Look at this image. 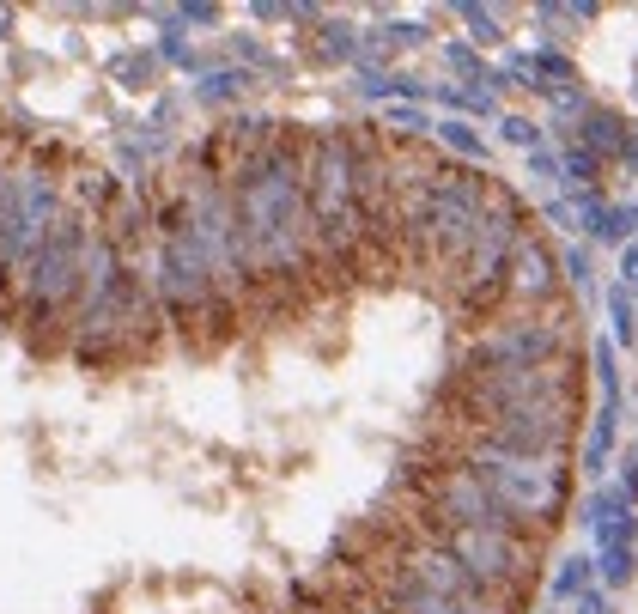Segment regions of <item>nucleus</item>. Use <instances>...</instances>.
<instances>
[{"instance_id": "12", "label": "nucleus", "mask_w": 638, "mask_h": 614, "mask_svg": "<svg viewBox=\"0 0 638 614\" xmlns=\"http://www.w3.org/2000/svg\"><path fill=\"white\" fill-rule=\"evenodd\" d=\"M553 256L535 244V238H523L517 244V256H511V292L517 298H529V304H541V298H553Z\"/></svg>"}, {"instance_id": "16", "label": "nucleus", "mask_w": 638, "mask_h": 614, "mask_svg": "<svg viewBox=\"0 0 638 614\" xmlns=\"http://www.w3.org/2000/svg\"><path fill=\"white\" fill-rule=\"evenodd\" d=\"M244 92H250V73L244 67H219V73H207V80L195 86L201 104H231V98H244Z\"/></svg>"}, {"instance_id": "20", "label": "nucleus", "mask_w": 638, "mask_h": 614, "mask_svg": "<svg viewBox=\"0 0 638 614\" xmlns=\"http://www.w3.org/2000/svg\"><path fill=\"white\" fill-rule=\"evenodd\" d=\"M462 25H468V37H474V43H499V37H505L493 7H462Z\"/></svg>"}, {"instance_id": "27", "label": "nucleus", "mask_w": 638, "mask_h": 614, "mask_svg": "<svg viewBox=\"0 0 638 614\" xmlns=\"http://www.w3.org/2000/svg\"><path fill=\"white\" fill-rule=\"evenodd\" d=\"M444 61H450L456 73H468V80H493V73L481 67V55H474V49H462V43H450V49H444Z\"/></svg>"}, {"instance_id": "28", "label": "nucleus", "mask_w": 638, "mask_h": 614, "mask_svg": "<svg viewBox=\"0 0 638 614\" xmlns=\"http://www.w3.org/2000/svg\"><path fill=\"white\" fill-rule=\"evenodd\" d=\"M171 19H177V25H213V19H219V7H207V0H201V7H177Z\"/></svg>"}, {"instance_id": "29", "label": "nucleus", "mask_w": 638, "mask_h": 614, "mask_svg": "<svg viewBox=\"0 0 638 614\" xmlns=\"http://www.w3.org/2000/svg\"><path fill=\"white\" fill-rule=\"evenodd\" d=\"M566 274H572L578 286H590V250H572V256H566Z\"/></svg>"}, {"instance_id": "24", "label": "nucleus", "mask_w": 638, "mask_h": 614, "mask_svg": "<svg viewBox=\"0 0 638 614\" xmlns=\"http://www.w3.org/2000/svg\"><path fill=\"white\" fill-rule=\"evenodd\" d=\"M383 122H389L395 134H432V122H426L414 104H389V116H383Z\"/></svg>"}, {"instance_id": "1", "label": "nucleus", "mask_w": 638, "mask_h": 614, "mask_svg": "<svg viewBox=\"0 0 638 614\" xmlns=\"http://www.w3.org/2000/svg\"><path fill=\"white\" fill-rule=\"evenodd\" d=\"M225 183L237 238L250 256V280H298L316 256L310 238V213H304V140L268 134L256 146L237 152V165Z\"/></svg>"}, {"instance_id": "33", "label": "nucleus", "mask_w": 638, "mask_h": 614, "mask_svg": "<svg viewBox=\"0 0 638 614\" xmlns=\"http://www.w3.org/2000/svg\"><path fill=\"white\" fill-rule=\"evenodd\" d=\"M7 25H13V13H0V37H7Z\"/></svg>"}, {"instance_id": "9", "label": "nucleus", "mask_w": 638, "mask_h": 614, "mask_svg": "<svg viewBox=\"0 0 638 614\" xmlns=\"http://www.w3.org/2000/svg\"><path fill=\"white\" fill-rule=\"evenodd\" d=\"M541 365H560V329H553V323H499L481 347L468 353L462 377H481V371H541Z\"/></svg>"}, {"instance_id": "22", "label": "nucleus", "mask_w": 638, "mask_h": 614, "mask_svg": "<svg viewBox=\"0 0 638 614\" xmlns=\"http://www.w3.org/2000/svg\"><path fill=\"white\" fill-rule=\"evenodd\" d=\"M499 134H505L511 146H523V152H541V122H529V116H505Z\"/></svg>"}, {"instance_id": "6", "label": "nucleus", "mask_w": 638, "mask_h": 614, "mask_svg": "<svg viewBox=\"0 0 638 614\" xmlns=\"http://www.w3.org/2000/svg\"><path fill=\"white\" fill-rule=\"evenodd\" d=\"M61 213H67V201L49 171H37V165L13 171V201H7V219H0V286L25 274V262L37 256V244L49 238V225Z\"/></svg>"}, {"instance_id": "17", "label": "nucleus", "mask_w": 638, "mask_h": 614, "mask_svg": "<svg viewBox=\"0 0 638 614\" xmlns=\"http://www.w3.org/2000/svg\"><path fill=\"white\" fill-rule=\"evenodd\" d=\"M608 317H614V341H626V347H632V341H638V304H632V292H626V286H614V292H608Z\"/></svg>"}, {"instance_id": "26", "label": "nucleus", "mask_w": 638, "mask_h": 614, "mask_svg": "<svg viewBox=\"0 0 638 614\" xmlns=\"http://www.w3.org/2000/svg\"><path fill=\"white\" fill-rule=\"evenodd\" d=\"M596 377H602V402H620V371H614V347H596Z\"/></svg>"}, {"instance_id": "23", "label": "nucleus", "mask_w": 638, "mask_h": 614, "mask_svg": "<svg viewBox=\"0 0 638 614\" xmlns=\"http://www.w3.org/2000/svg\"><path fill=\"white\" fill-rule=\"evenodd\" d=\"M596 572H602V584H632V548H608L596 560Z\"/></svg>"}, {"instance_id": "7", "label": "nucleus", "mask_w": 638, "mask_h": 614, "mask_svg": "<svg viewBox=\"0 0 638 614\" xmlns=\"http://www.w3.org/2000/svg\"><path fill=\"white\" fill-rule=\"evenodd\" d=\"M481 444L505 456H529V463H566L572 450V402H529L481 420Z\"/></svg>"}, {"instance_id": "19", "label": "nucleus", "mask_w": 638, "mask_h": 614, "mask_svg": "<svg viewBox=\"0 0 638 614\" xmlns=\"http://www.w3.org/2000/svg\"><path fill=\"white\" fill-rule=\"evenodd\" d=\"M116 73H122V86H128V92H146V86L158 80V61H152V55H122Z\"/></svg>"}, {"instance_id": "3", "label": "nucleus", "mask_w": 638, "mask_h": 614, "mask_svg": "<svg viewBox=\"0 0 638 614\" xmlns=\"http://www.w3.org/2000/svg\"><path fill=\"white\" fill-rule=\"evenodd\" d=\"M86 250H92V219L61 213L49 225V238L37 244V256L25 262V274L13 280L25 323H73V304L86 292Z\"/></svg>"}, {"instance_id": "15", "label": "nucleus", "mask_w": 638, "mask_h": 614, "mask_svg": "<svg viewBox=\"0 0 638 614\" xmlns=\"http://www.w3.org/2000/svg\"><path fill=\"white\" fill-rule=\"evenodd\" d=\"M450 152H462V159L468 165H487V140H481V128H474V122H462V116H450V122H438L432 128Z\"/></svg>"}, {"instance_id": "25", "label": "nucleus", "mask_w": 638, "mask_h": 614, "mask_svg": "<svg viewBox=\"0 0 638 614\" xmlns=\"http://www.w3.org/2000/svg\"><path fill=\"white\" fill-rule=\"evenodd\" d=\"M566 177H572V195L596 183V159H590V152H584V146H572V152H566Z\"/></svg>"}, {"instance_id": "21", "label": "nucleus", "mask_w": 638, "mask_h": 614, "mask_svg": "<svg viewBox=\"0 0 638 614\" xmlns=\"http://www.w3.org/2000/svg\"><path fill=\"white\" fill-rule=\"evenodd\" d=\"M323 55H329V61H359L353 25H323Z\"/></svg>"}, {"instance_id": "18", "label": "nucleus", "mask_w": 638, "mask_h": 614, "mask_svg": "<svg viewBox=\"0 0 638 614\" xmlns=\"http://www.w3.org/2000/svg\"><path fill=\"white\" fill-rule=\"evenodd\" d=\"M590 578H596V560H584V554H578V560H566V566H560V578H553V596L572 602V596H584V590H590Z\"/></svg>"}, {"instance_id": "11", "label": "nucleus", "mask_w": 638, "mask_h": 614, "mask_svg": "<svg viewBox=\"0 0 638 614\" xmlns=\"http://www.w3.org/2000/svg\"><path fill=\"white\" fill-rule=\"evenodd\" d=\"M377 608L383 614H462V608H450L444 596H432V590H420V584H408V578H395L389 566L377 572Z\"/></svg>"}, {"instance_id": "10", "label": "nucleus", "mask_w": 638, "mask_h": 614, "mask_svg": "<svg viewBox=\"0 0 638 614\" xmlns=\"http://www.w3.org/2000/svg\"><path fill=\"white\" fill-rule=\"evenodd\" d=\"M584 529L596 535V548L608 554V548H632L638 517H632V505H626L620 487H602V493H590V505H584Z\"/></svg>"}, {"instance_id": "14", "label": "nucleus", "mask_w": 638, "mask_h": 614, "mask_svg": "<svg viewBox=\"0 0 638 614\" xmlns=\"http://www.w3.org/2000/svg\"><path fill=\"white\" fill-rule=\"evenodd\" d=\"M614 432H620V402H602V414H596V426H590V444H584V475H590V481L608 469Z\"/></svg>"}, {"instance_id": "30", "label": "nucleus", "mask_w": 638, "mask_h": 614, "mask_svg": "<svg viewBox=\"0 0 638 614\" xmlns=\"http://www.w3.org/2000/svg\"><path fill=\"white\" fill-rule=\"evenodd\" d=\"M341 614H383V608H377V596H353V602H347Z\"/></svg>"}, {"instance_id": "5", "label": "nucleus", "mask_w": 638, "mask_h": 614, "mask_svg": "<svg viewBox=\"0 0 638 614\" xmlns=\"http://www.w3.org/2000/svg\"><path fill=\"white\" fill-rule=\"evenodd\" d=\"M432 542L481 584L493 602H517V590L529 584V566H535V542L523 535H505V529H438Z\"/></svg>"}, {"instance_id": "4", "label": "nucleus", "mask_w": 638, "mask_h": 614, "mask_svg": "<svg viewBox=\"0 0 638 614\" xmlns=\"http://www.w3.org/2000/svg\"><path fill=\"white\" fill-rule=\"evenodd\" d=\"M462 463L474 469V481H481L529 535H541V529L560 523L566 493H572L566 463H529V456H505V450H493V444H481V438H468Z\"/></svg>"}, {"instance_id": "8", "label": "nucleus", "mask_w": 638, "mask_h": 614, "mask_svg": "<svg viewBox=\"0 0 638 614\" xmlns=\"http://www.w3.org/2000/svg\"><path fill=\"white\" fill-rule=\"evenodd\" d=\"M389 572L408 578V584H420V590H432V596H444V602L462 608V614H505V602H493L481 584H474V578L432 542V535H408L402 554L389 560Z\"/></svg>"}, {"instance_id": "13", "label": "nucleus", "mask_w": 638, "mask_h": 614, "mask_svg": "<svg viewBox=\"0 0 638 614\" xmlns=\"http://www.w3.org/2000/svg\"><path fill=\"white\" fill-rule=\"evenodd\" d=\"M584 152L602 165V159H632V134H626V122L614 116V110H590V122H584Z\"/></svg>"}, {"instance_id": "2", "label": "nucleus", "mask_w": 638, "mask_h": 614, "mask_svg": "<svg viewBox=\"0 0 638 614\" xmlns=\"http://www.w3.org/2000/svg\"><path fill=\"white\" fill-rule=\"evenodd\" d=\"M304 213L316 256L347 262L365 244V213H359V171H353V128H323L304 140Z\"/></svg>"}, {"instance_id": "32", "label": "nucleus", "mask_w": 638, "mask_h": 614, "mask_svg": "<svg viewBox=\"0 0 638 614\" xmlns=\"http://www.w3.org/2000/svg\"><path fill=\"white\" fill-rule=\"evenodd\" d=\"M578 614H608V602H602V596H590V590H584V596H578Z\"/></svg>"}, {"instance_id": "31", "label": "nucleus", "mask_w": 638, "mask_h": 614, "mask_svg": "<svg viewBox=\"0 0 638 614\" xmlns=\"http://www.w3.org/2000/svg\"><path fill=\"white\" fill-rule=\"evenodd\" d=\"M620 274H626V286H638V250H626V256H620Z\"/></svg>"}]
</instances>
